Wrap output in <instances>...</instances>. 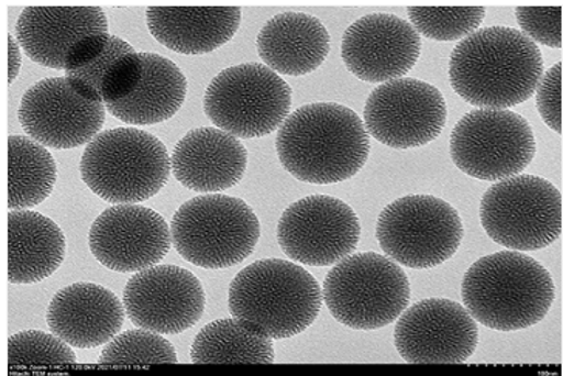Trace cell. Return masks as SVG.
Wrapping results in <instances>:
<instances>
[{
  "label": "cell",
  "mask_w": 563,
  "mask_h": 376,
  "mask_svg": "<svg viewBox=\"0 0 563 376\" xmlns=\"http://www.w3.org/2000/svg\"><path fill=\"white\" fill-rule=\"evenodd\" d=\"M542 76L538 45L509 26L477 30L456 45L449 60L452 89L481 109L522 104L536 93Z\"/></svg>",
  "instance_id": "6da1fadb"
},
{
  "label": "cell",
  "mask_w": 563,
  "mask_h": 376,
  "mask_svg": "<svg viewBox=\"0 0 563 376\" xmlns=\"http://www.w3.org/2000/svg\"><path fill=\"white\" fill-rule=\"evenodd\" d=\"M285 170L313 185L341 184L355 177L367 163L371 139L367 129L345 106L314 102L288 115L276 139Z\"/></svg>",
  "instance_id": "7a4b0ae2"
},
{
  "label": "cell",
  "mask_w": 563,
  "mask_h": 376,
  "mask_svg": "<svg viewBox=\"0 0 563 376\" xmlns=\"http://www.w3.org/2000/svg\"><path fill=\"white\" fill-rule=\"evenodd\" d=\"M462 298L475 321L498 332L539 324L555 298L553 277L538 261L501 251L475 262L463 277Z\"/></svg>",
  "instance_id": "3957f363"
},
{
  "label": "cell",
  "mask_w": 563,
  "mask_h": 376,
  "mask_svg": "<svg viewBox=\"0 0 563 376\" xmlns=\"http://www.w3.org/2000/svg\"><path fill=\"white\" fill-rule=\"evenodd\" d=\"M232 317L272 340L306 332L321 313L318 280L306 268L282 259L254 262L231 283Z\"/></svg>",
  "instance_id": "277c9868"
},
{
  "label": "cell",
  "mask_w": 563,
  "mask_h": 376,
  "mask_svg": "<svg viewBox=\"0 0 563 376\" xmlns=\"http://www.w3.org/2000/svg\"><path fill=\"white\" fill-rule=\"evenodd\" d=\"M169 154L150 132L110 129L84 151L81 178L91 192L115 204L140 203L157 196L169 180Z\"/></svg>",
  "instance_id": "5b68a950"
},
{
  "label": "cell",
  "mask_w": 563,
  "mask_h": 376,
  "mask_svg": "<svg viewBox=\"0 0 563 376\" xmlns=\"http://www.w3.org/2000/svg\"><path fill=\"white\" fill-rule=\"evenodd\" d=\"M170 235L183 259L200 268L224 269L253 254L261 239V222L242 199L208 193L178 208Z\"/></svg>",
  "instance_id": "8992f818"
},
{
  "label": "cell",
  "mask_w": 563,
  "mask_h": 376,
  "mask_svg": "<svg viewBox=\"0 0 563 376\" xmlns=\"http://www.w3.org/2000/svg\"><path fill=\"white\" fill-rule=\"evenodd\" d=\"M322 298L341 324L378 330L397 321L409 306V277L382 254H353L327 275Z\"/></svg>",
  "instance_id": "52a82bcc"
},
{
  "label": "cell",
  "mask_w": 563,
  "mask_h": 376,
  "mask_svg": "<svg viewBox=\"0 0 563 376\" xmlns=\"http://www.w3.org/2000/svg\"><path fill=\"white\" fill-rule=\"evenodd\" d=\"M203 108L217 128L235 139H261L290 115L291 87L272 68L241 64L212 79Z\"/></svg>",
  "instance_id": "ba28073f"
},
{
  "label": "cell",
  "mask_w": 563,
  "mask_h": 376,
  "mask_svg": "<svg viewBox=\"0 0 563 376\" xmlns=\"http://www.w3.org/2000/svg\"><path fill=\"white\" fill-rule=\"evenodd\" d=\"M481 219L486 234L505 248H547L562 234V193L542 177H509L483 196Z\"/></svg>",
  "instance_id": "9c48e42d"
},
{
  "label": "cell",
  "mask_w": 563,
  "mask_h": 376,
  "mask_svg": "<svg viewBox=\"0 0 563 376\" xmlns=\"http://www.w3.org/2000/svg\"><path fill=\"white\" fill-rule=\"evenodd\" d=\"M459 211L433 196H406L383 209L376 239L391 261L407 268L439 267L462 245Z\"/></svg>",
  "instance_id": "30bf717a"
},
{
  "label": "cell",
  "mask_w": 563,
  "mask_h": 376,
  "mask_svg": "<svg viewBox=\"0 0 563 376\" xmlns=\"http://www.w3.org/2000/svg\"><path fill=\"white\" fill-rule=\"evenodd\" d=\"M451 157L466 176L500 181L519 176L536 157L530 123L509 110L466 113L451 134Z\"/></svg>",
  "instance_id": "8fae6325"
},
{
  "label": "cell",
  "mask_w": 563,
  "mask_h": 376,
  "mask_svg": "<svg viewBox=\"0 0 563 376\" xmlns=\"http://www.w3.org/2000/svg\"><path fill=\"white\" fill-rule=\"evenodd\" d=\"M446 121L448 106L440 90L413 78L382 84L364 108L368 134L394 150L426 146L439 139Z\"/></svg>",
  "instance_id": "7c38bea8"
},
{
  "label": "cell",
  "mask_w": 563,
  "mask_h": 376,
  "mask_svg": "<svg viewBox=\"0 0 563 376\" xmlns=\"http://www.w3.org/2000/svg\"><path fill=\"white\" fill-rule=\"evenodd\" d=\"M361 239V223L347 203L330 196H310L285 209L277 242L291 261L330 267L350 256Z\"/></svg>",
  "instance_id": "4fadbf2b"
},
{
  "label": "cell",
  "mask_w": 563,
  "mask_h": 376,
  "mask_svg": "<svg viewBox=\"0 0 563 376\" xmlns=\"http://www.w3.org/2000/svg\"><path fill=\"white\" fill-rule=\"evenodd\" d=\"M19 123L30 139L52 150H74L100 134L104 102L90 101L64 78L34 84L22 97Z\"/></svg>",
  "instance_id": "5bb4252c"
},
{
  "label": "cell",
  "mask_w": 563,
  "mask_h": 376,
  "mask_svg": "<svg viewBox=\"0 0 563 376\" xmlns=\"http://www.w3.org/2000/svg\"><path fill=\"white\" fill-rule=\"evenodd\" d=\"M123 303L125 314L140 329L178 334L203 317L207 296L189 269L155 265L129 279Z\"/></svg>",
  "instance_id": "9a60e30c"
},
{
  "label": "cell",
  "mask_w": 563,
  "mask_h": 376,
  "mask_svg": "<svg viewBox=\"0 0 563 376\" xmlns=\"http://www.w3.org/2000/svg\"><path fill=\"white\" fill-rule=\"evenodd\" d=\"M395 345L409 364H462L478 345V327L470 311L449 299H424L402 311Z\"/></svg>",
  "instance_id": "2e32d148"
},
{
  "label": "cell",
  "mask_w": 563,
  "mask_h": 376,
  "mask_svg": "<svg viewBox=\"0 0 563 376\" xmlns=\"http://www.w3.org/2000/svg\"><path fill=\"white\" fill-rule=\"evenodd\" d=\"M166 220L154 209L140 204H115L106 209L90 228L91 254L106 268L139 273L155 267L169 253Z\"/></svg>",
  "instance_id": "e0dca14e"
},
{
  "label": "cell",
  "mask_w": 563,
  "mask_h": 376,
  "mask_svg": "<svg viewBox=\"0 0 563 376\" xmlns=\"http://www.w3.org/2000/svg\"><path fill=\"white\" fill-rule=\"evenodd\" d=\"M421 55V37L395 14L357 19L342 40V59L350 74L365 82H389L409 74Z\"/></svg>",
  "instance_id": "ac0fdd59"
},
{
  "label": "cell",
  "mask_w": 563,
  "mask_h": 376,
  "mask_svg": "<svg viewBox=\"0 0 563 376\" xmlns=\"http://www.w3.org/2000/svg\"><path fill=\"white\" fill-rule=\"evenodd\" d=\"M124 303L115 292L90 283L68 285L56 292L47 311L52 333L76 349L108 344L124 324Z\"/></svg>",
  "instance_id": "d6986e66"
},
{
  "label": "cell",
  "mask_w": 563,
  "mask_h": 376,
  "mask_svg": "<svg viewBox=\"0 0 563 376\" xmlns=\"http://www.w3.org/2000/svg\"><path fill=\"white\" fill-rule=\"evenodd\" d=\"M100 7H26L16 22V40L25 55L42 67L64 70L76 42L108 33Z\"/></svg>",
  "instance_id": "ffe728a7"
},
{
  "label": "cell",
  "mask_w": 563,
  "mask_h": 376,
  "mask_svg": "<svg viewBox=\"0 0 563 376\" xmlns=\"http://www.w3.org/2000/svg\"><path fill=\"white\" fill-rule=\"evenodd\" d=\"M178 184L196 192H220L239 184L249 166V152L222 129L200 128L177 143L170 158Z\"/></svg>",
  "instance_id": "44dd1931"
},
{
  "label": "cell",
  "mask_w": 563,
  "mask_h": 376,
  "mask_svg": "<svg viewBox=\"0 0 563 376\" xmlns=\"http://www.w3.org/2000/svg\"><path fill=\"white\" fill-rule=\"evenodd\" d=\"M239 7H150L152 36L183 55H205L230 42L241 26Z\"/></svg>",
  "instance_id": "7402d4cb"
},
{
  "label": "cell",
  "mask_w": 563,
  "mask_h": 376,
  "mask_svg": "<svg viewBox=\"0 0 563 376\" xmlns=\"http://www.w3.org/2000/svg\"><path fill=\"white\" fill-rule=\"evenodd\" d=\"M257 51L276 74L303 76L325 63L330 34L318 18L288 11L266 22L257 36Z\"/></svg>",
  "instance_id": "603a6c76"
},
{
  "label": "cell",
  "mask_w": 563,
  "mask_h": 376,
  "mask_svg": "<svg viewBox=\"0 0 563 376\" xmlns=\"http://www.w3.org/2000/svg\"><path fill=\"white\" fill-rule=\"evenodd\" d=\"M66 237L52 219L18 209L9 214V280L36 284L63 265Z\"/></svg>",
  "instance_id": "cb8c5ba5"
},
{
  "label": "cell",
  "mask_w": 563,
  "mask_h": 376,
  "mask_svg": "<svg viewBox=\"0 0 563 376\" xmlns=\"http://www.w3.org/2000/svg\"><path fill=\"white\" fill-rule=\"evenodd\" d=\"M144 71L135 92L117 104L106 106L110 115L123 123L152 125L170 120L181 109L188 93V81L173 60L141 53Z\"/></svg>",
  "instance_id": "d4e9b609"
},
{
  "label": "cell",
  "mask_w": 563,
  "mask_h": 376,
  "mask_svg": "<svg viewBox=\"0 0 563 376\" xmlns=\"http://www.w3.org/2000/svg\"><path fill=\"white\" fill-rule=\"evenodd\" d=\"M273 340L239 319H219L200 330L191 347L194 364H273Z\"/></svg>",
  "instance_id": "484cf974"
},
{
  "label": "cell",
  "mask_w": 563,
  "mask_h": 376,
  "mask_svg": "<svg viewBox=\"0 0 563 376\" xmlns=\"http://www.w3.org/2000/svg\"><path fill=\"white\" fill-rule=\"evenodd\" d=\"M58 167L47 147L22 135L9 139V208L29 209L47 200Z\"/></svg>",
  "instance_id": "4316f807"
},
{
  "label": "cell",
  "mask_w": 563,
  "mask_h": 376,
  "mask_svg": "<svg viewBox=\"0 0 563 376\" xmlns=\"http://www.w3.org/2000/svg\"><path fill=\"white\" fill-rule=\"evenodd\" d=\"M174 345L151 330H128L113 338L102 351L98 367L155 366L177 364Z\"/></svg>",
  "instance_id": "83f0119b"
},
{
  "label": "cell",
  "mask_w": 563,
  "mask_h": 376,
  "mask_svg": "<svg viewBox=\"0 0 563 376\" xmlns=\"http://www.w3.org/2000/svg\"><path fill=\"white\" fill-rule=\"evenodd\" d=\"M410 22L429 40L451 42L477 32L485 21V7H409Z\"/></svg>",
  "instance_id": "f1b7e54d"
},
{
  "label": "cell",
  "mask_w": 563,
  "mask_h": 376,
  "mask_svg": "<svg viewBox=\"0 0 563 376\" xmlns=\"http://www.w3.org/2000/svg\"><path fill=\"white\" fill-rule=\"evenodd\" d=\"M75 352L71 345L56 334L26 330L13 334L9 340V367L11 371L29 368L74 367Z\"/></svg>",
  "instance_id": "f546056e"
},
{
  "label": "cell",
  "mask_w": 563,
  "mask_h": 376,
  "mask_svg": "<svg viewBox=\"0 0 563 376\" xmlns=\"http://www.w3.org/2000/svg\"><path fill=\"white\" fill-rule=\"evenodd\" d=\"M133 52L135 51H133L128 42L121 40V37L112 36L108 48H106L97 59L91 60L89 66L81 68V70L66 75L67 79L70 81L71 86H74L76 92L82 95L87 100L102 102V78H104L110 66H112L117 59Z\"/></svg>",
  "instance_id": "4dcf8cb0"
},
{
  "label": "cell",
  "mask_w": 563,
  "mask_h": 376,
  "mask_svg": "<svg viewBox=\"0 0 563 376\" xmlns=\"http://www.w3.org/2000/svg\"><path fill=\"white\" fill-rule=\"evenodd\" d=\"M143 71L141 53H129L117 59L102 78L101 98L104 106L117 104L131 97L143 79Z\"/></svg>",
  "instance_id": "1f68e13d"
},
{
  "label": "cell",
  "mask_w": 563,
  "mask_h": 376,
  "mask_svg": "<svg viewBox=\"0 0 563 376\" xmlns=\"http://www.w3.org/2000/svg\"><path fill=\"white\" fill-rule=\"evenodd\" d=\"M517 21L525 36L551 48H562V7H519Z\"/></svg>",
  "instance_id": "d6a6232c"
},
{
  "label": "cell",
  "mask_w": 563,
  "mask_h": 376,
  "mask_svg": "<svg viewBox=\"0 0 563 376\" xmlns=\"http://www.w3.org/2000/svg\"><path fill=\"white\" fill-rule=\"evenodd\" d=\"M536 102L548 128L562 134V63L555 64L542 76L536 90Z\"/></svg>",
  "instance_id": "836d02e7"
},
{
  "label": "cell",
  "mask_w": 563,
  "mask_h": 376,
  "mask_svg": "<svg viewBox=\"0 0 563 376\" xmlns=\"http://www.w3.org/2000/svg\"><path fill=\"white\" fill-rule=\"evenodd\" d=\"M110 40H112V34L97 33L89 34V36L76 42L66 58V67H64L66 75L89 66L91 60L97 59L108 48Z\"/></svg>",
  "instance_id": "e575fe53"
},
{
  "label": "cell",
  "mask_w": 563,
  "mask_h": 376,
  "mask_svg": "<svg viewBox=\"0 0 563 376\" xmlns=\"http://www.w3.org/2000/svg\"><path fill=\"white\" fill-rule=\"evenodd\" d=\"M22 58L19 51V42L13 36H9V84H13L21 70Z\"/></svg>",
  "instance_id": "d590c367"
}]
</instances>
